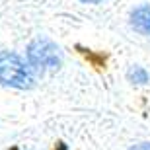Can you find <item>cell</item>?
<instances>
[{
    "label": "cell",
    "mask_w": 150,
    "mask_h": 150,
    "mask_svg": "<svg viewBox=\"0 0 150 150\" xmlns=\"http://www.w3.org/2000/svg\"><path fill=\"white\" fill-rule=\"evenodd\" d=\"M0 84L6 88L31 90L35 86V72L14 51H0Z\"/></svg>",
    "instance_id": "6da1fadb"
},
{
    "label": "cell",
    "mask_w": 150,
    "mask_h": 150,
    "mask_svg": "<svg viewBox=\"0 0 150 150\" xmlns=\"http://www.w3.org/2000/svg\"><path fill=\"white\" fill-rule=\"evenodd\" d=\"M28 62L37 74L57 72L62 64V53L59 45L47 37H37L28 45Z\"/></svg>",
    "instance_id": "7a4b0ae2"
},
{
    "label": "cell",
    "mask_w": 150,
    "mask_h": 150,
    "mask_svg": "<svg viewBox=\"0 0 150 150\" xmlns=\"http://www.w3.org/2000/svg\"><path fill=\"white\" fill-rule=\"evenodd\" d=\"M131 28L140 35H150V4L134 6L129 16Z\"/></svg>",
    "instance_id": "3957f363"
},
{
    "label": "cell",
    "mask_w": 150,
    "mask_h": 150,
    "mask_svg": "<svg viewBox=\"0 0 150 150\" xmlns=\"http://www.w3.org/2000/svg\"><path fill=\"white\" fill-rule=\"evenodd\" d=\"M127 78L131 84H137V86H144V84L150 82V74L146 72L144 67L140 64H133V67L127 70Z\"/></svg>",
    "instance_id": "277c9868"
},
{
    "label": "cell",
    "mask_w": 150,
    "mask_h": 150,
    "mask_svg": "<svg viewBox=\"0 0 150 150\" xmlns=\"http://www.w3.org/2000/svg\"><path fill=\"white\" fill-rule=\"evenodd\" d=\"M129 150H150V142H137V144H133Z\"/></svg>",
    "instance_id": "5b68a950"
},
{
    "label": "cell",
    "mask_w": 150,
    "mask_h": 150,
    "mask_svg": "<svg viewBox=\"0 0 150 150\" xmlns=\"http://www.w3.org/2000/svg\"><path fill=\"white\" fill-rule=\"evenodd\" d=\"M82 2H86V4H100L103 0H82Z\"/></svg>",
    "instance_id": "8992f818"
}]
</instances>
